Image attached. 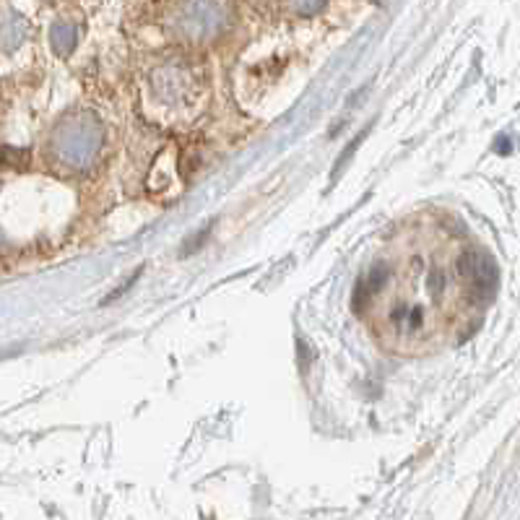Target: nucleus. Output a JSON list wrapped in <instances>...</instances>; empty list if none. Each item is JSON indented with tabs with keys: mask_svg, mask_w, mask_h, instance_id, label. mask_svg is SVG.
I'll return each mask as SVG.
<instances>
[{
	"mask_svg": "<svg viewBox=\"0 0 520 520\" xmlns=\"http://www.w3.org/2000/svg\"><path fill=\"white\" fill-rule=\"evenodd\" d=\"M320 3H323V0H294V5H297L300 11H315V8H320Z\"/></svg>",
	"mask_w": 520,
	"mask_h": 520,
	"instance_id": "obj_2",
	"label": "nucleus"
},
{
	"mask_svg": "<svg viewBox=\"0 0 520 520\" xmlns=\"http://www.w3.org/2000/svg\"><path fill=\"white\" fill-rule=\"evenodd\" d=\"M497 268L463 232L422 221L398 232L354 289V312L398 354H424L463 339L486 310Z\"/></svg>",
	"mask_w": 520,
	"mask_h": 520,
	"instance_id": "obj_1",
	"label": "nucleus"
}]
</instances>
